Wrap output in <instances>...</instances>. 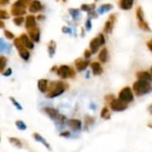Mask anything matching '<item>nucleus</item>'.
<instances>
[{"mask_svg": "<svg viewBox=\"0 0 152 152\" xmlns=\"http://www.w3.org/2000/svg\"><path fill=\"white\" fill-rule=\"evenodd\" d=\"M67 85L61 81H53L51 82L49 85L48 94L46 95V98L53 99L60 95H61L67 89Z\"/></svg>", "mask_w": 152, "mask_h": 152, "instance_id": "nucleus-1", "label": "nucleus"}, {"mask_svg": "<svg viewBox=\"0 0 152 152\" xmlns=\"http://www.w3.org/2000/svg\"><path fill=\"white\" fill-rule=\"evenodd\" d=\"M133 90L137 96H143L152 92V85L151 82L138 79L133 84Z\"/></svg>", "mask_w": 152, "mask_h": 152, "instance_id": "nucleus-2", "label": "nucleus"}, {"mask_svg": "<svg viewBox=\"0 0 152 152\" xmlns=\"http://www.w3.org/2000/svg\"><path fill=\"white\" fill-rule=\"evenodd\" d=\"M57 75L62 78V79H67V78H72L75 77V71L72 68H70L68 65H61L57 69L56 71Z\"/></svg>", "mask_w": 152, "mask_h": 152, "instance_id": "nucleus-3", "label": "nucleus"}, {"mask_svg": "<svg viewBox=\"0 0 152 152\" xmlns=\"http://www.w3.org/2000/svg\"><path fill=\"white\" fill-rule=\"evenodd\" d=\"M118 99L127 104L132 102L134 99V95L132 89L129 86L124 87L118 94Z\"/></svg>", "mask_w": 152, "mask_h": 152, "instance_id": "nucleus-4", "label": "nucleus"}, {"mask_svg": "<svg viewBox=\"0 0 152 152\" xmlns=\"http://www.w3.org/2000/svg\"><path fill=\"white\" fill-rule=\"evenodd\" d=\"M110 107L115 112H122V111H125L127 109L128 104L122 102L119 99H113L110 102Z\"/></svg>", "mask_w": 152, "mask_h": 152, "instance_id": "nucleus-5", "label": "nucleus"}, {"mask_svg": "<svg viewBox=\"0 0 152 152\" xmlns=\"http://www.w3.org/2000/svg\"><path fill=\"white\" fill-rule=\"evenodd\" d=\"M25 7L26 5L24 4H22L20 0L15 2L12 6V15H15V16H21L23 14L26 13V11H25Z\"/></svg>", "mask_w": 152, "mask_h": 152, "instance_id": "nucleus-6", "label": "nucleus"}, {"mask_svg": "<svg viewBox=\"0 0 152 152\" xmlns=\"http://www.w3.org/2000/svg\"><path fill=\"white\" fill-rule=\"evenodd\" d=\"M43 111L54 122H56L58 120V118H60V116L61 115L58 110L54 109V108H51V107H45L43 109Z\"/></svg>", "mask_w": 152, "mask_h": 152, "instance_id": "nucleus-7", "label": "nucleus"}, {"mask_svg": "<svg viewBox=\"0 0 152 152\" xmlns=\"http://www.w3.org/2000/svg\"><path fill=\"white\" fill-rule=\"evenodd\" d=\"M32 137H33V139H34L36 142L41 143L47 151H53V149H52L50 143H49V142H47L40 134H38V133H33V134H32Z\"/></svg>", "mask_w": 152, "mask_h": 152, "instance_id": "nucleus-8", "label": "nucleus"}, {"mask_svg": "<svg viewBox=\"0 0 152 152\" xmlns=\"http://www.w3.org/2000/svg\"><path fill=\"white\" fill-rule=\"evenodd\" d=\"M67 124L69 126V128L71 130H73L74 132H77V131H80L82 129V122L79 119H77V118L69 119Z\"/></svg>", "mask_w": 152, "mask_h": 152, "instance_id": "nucleus-9", "label": "nucleus"}, {"mask_svg": "<svg viewBox=\"0 0 152 152\" xmlns=\"http://www.w3.org/2000/svg\"><path fill=\"white\" fill-rule=\"evenodd\" d=\"M75 65H76V68H77V70L79 71V72H82L84 70H86L89 65V61L88 60H82V59H77L75 62Z\"/></svg>", "mask_w": 152, "mask_h": 152, "instance_id": "nucleus-10", "label": "nucleus"}, {"mask_svg": "<svg viewBox=\"0 0 152 152\" xmlns=\"http://www.w3.org/2000/svg\"><path fill=\"white\" fill-rule=\"evenodd\" d=\"M37 88L38 90L42 93L45 94L48 91L49 89V82L45 78H41L37 81Z\"/></svg>", "mask_w": 152, "mask_h": 152, "instance_id": "nucleus-11", "label": "nucleus"}, {"mask_svg": "<svg viewBox=\"0 0 152 152\" xmlns=\"http://www.w3.org/2000/svg\"><path fill=\"white\" fill-rule=\"evenodd\" d=\"M28 31L29 37H31V39L34 42H38L39 41V39H40V31H39V28L37 26L30 28V29H28Z\"/></svg>", "mask_w": 152, "mask_h": 152, "instance_id": "nucleus-12", "label": "nucleus"}, {"mask_svg": "<svg viewBox=\"0 0 152 152\" xmlns=\"http://www.w3.org/2000/svg\"><path fill=\"white\" fill-rule=\"evenodd\" d=\"M91 69H92L93 74L95 76L102 75L103 72V69H102V65L100 64V62H97V61H94L91 63Z\"/></svg>", "mask_w": 152, "mask_h": 152, "instance_id": "nucleus-13", "label": "nucleus"}, {"mask_svg": "<svg viewBox=\"0 0 152 152\" xmlns=\"http://www.w3.org/2000/svg\"><path fill=\"white\" fill-rule=\"evenodd\" d=\"M101 45H101V43H100V40H99V38H98V37H95V38H94V39H92L91 42H90V51L92 52V53H93V54H94V53H96L98 52L99 47H100Z\"/></svg>", "mask_w": 152, "mask_h": 152, "instance_id": "nucleus-14", "label": "nucleus"}, {"mask_svg": "<svg viewBox=\"0 0 152 152\" xmlns=\"http://www.w3.org/2000/svg\"><path fill=\"white\" fill-rule=\"evenodd\" d=\"M136 77L140 80H145V81H152V74L150 71H140L136 74Z\"/></svg>", "mask_w": 152, "mask_h": 152, "instance_id": "nucleus-15", "label": "nucleus"}, {"mask_svg": "<svg viewBox=\"0 0 152 152\" xmlns=\"http://www.w3.org/2000/svg\"><path fill=\"white\" fill-rule=\"evenodd\" d=\"M20 38L21 42L23 43V45H25L26 48H28V49H33V48H34V44H33V42L31 41L30 38H28V37L26 34H22V35L20 37Z\"/></svg>", "mask_w": 152, "mask_h": 152, "instance_id": "nucleus-16", "label": "nucleus"}, {"mask_svg": "<svg viewBox=\"0 0 152 152\" xmlns=\"http://www.w3.org/2000/svg\"><path fill=\"white\" fill-rule=\"evenodd\" d=\"M8 142H10L11 145H12L13 147L17 148V149H23V143L22 142L16 137H8Z\"/></svg>", "mask_w": 152, "mask_h": 152, "instance_id": "nucleus-17", "label": "nucleus"}, {"mask_svg": "<svg viewBox=\"0 0 152 152\" xmlns=\"http://www.w3.org/2000/svg\"><path fill=\"white\" fill-rule=\"evenodd\" d=\"M41 9H42V4H41V3H40L39 1H37V0H34V1L30 4L29 8H28V10H29L30 12H39Z\"/></svg>", "mask_w": 152, "mask_h": 152, "instance_id": "nucleus-18", "label": "nucleus"}, {"mask_svg": "<svg viewBox=\"0 0 152 152\" xmlns=\"http://www.w3.org/2000/svg\"><path fill=\"white\" fill-rule=\"evenodd\" d=\"M37 26V23H36V18L35 16L33 15H28L26 19V28L27 30L34 28Z\"/></svg>", "mask_w": 152, "mask_h": 152, "instance_id": "nucleus-19", "label": "nucleus"}, {"mask_svg": "<svg viewBox=\"0 0 152 152\" xmlns=\"http://www.w3.org/2000/svg\"><path fill=\"white\" fill-rule=\"evenodd\" d=\"M134 4V0H120V8L123 10H129Z\"/></svg>", "mask_w": 152, "mask_h": 152, "instance_id": "nucleus-20", "label": "nucleus"}, {"mask_svg": "<svg viewBox=\"0 0 152 152\" xmlns=\"http://www.w3.org/2000/svg\"><path fill=\"white\" fill-rule=\"evenodd\" d=\"M108 55H109V53H108L107 48H103V49H102V51L100 52L99 56H98V59L100 60L101 62L105 63V62H107V61H108Z\"/></svg>", "mask_w": 152, "mask_h": 152, "instance_id": "nucleus-21", "label": "nucleus"}, {"mask_svg": "<svg viewBox=\"0 0 152 152\" xmlns=\"http://www.w3.org/2000/svg\"><path fill=\"white\" fill-rule=\"evenodd\" d=\"M55 52H56V43L53 40H52L48 44V53L50 58H53L54 56Z\"/></svg>", "mask_w": 152, "mask_h": 152, "instance_id": "nucleus-22", "label": "nucleus"}, {"mask_svg": "<svg viewBox=\"0 0 152 152\" xmlns=\"http://www.w3.org/2000/svg\"><path fill=\"white\" fill-rule=\"evenodd\" d=\"M14 45H15V47H16V49L18 50L19 53H21V52L27 50V49H25L26 47H25V45H23V43L21 42V40H20V37L14 39Z\"/></svg>", "mask_w": 152, "mask_h": 152, "instance_id": "nucleus-23", "label": "nucleus"}, {"mask_svg": "<svg viewBox=\"0 0 152 152\" xmlns=\"http://www.w3.org/2000/svg\"><path fill=\"white\" fill-rule=\"evenodd\" d=\"M113 27H114V20H111V17H110V19L105 23L104 31H105L107 34H110V33L112 32Z\"/></svg>", "mask_w": 152, "mask_h": 152, "instance_id": "nucleus-24", "label": "nucleus"}, {"mask_svg": "<svg viewBox=\"0 0 152 152\" xmlns=\"http://www.w3.org/2000/svg\"><path fill=\"white\" fill-rule=\"evenodd\" d=\"M101 118L102 119H105V120H109L110 119V117H111V114L109 110V109L107 107H103L102 111H101Z\"/></svg>", "mask_w": 152, "mask_h": 152, "instance_id": "nucleus-25", "label": "nucleus"}, {"mask_svg": "<svg viewBox=\"0 0 152 152\" xmlns=\"http://www.w3.org/2000/svg\"><path fill=\"white\" fill-rule=\"evenodd\" d=\"M112 5L110 4H102V6H100V8L98 9V13L99 14H103L106 12H109L112 9Z\"/></svg>", "mask_w": 152, "mask_h": 152, "instance_id": "nucleus-26", "label": "nucleus"}, {"mask_svg": "<svg viewBox=\"0 0 152 152\" xmlns=\"http://www.w3.org/2000/svg\"><path fill=\"white\" fill-rule=\"evenodd\" d=\"M69 14L71 15V17L73 18L74 20H77L78 19H80L81 13L78 11V9H69Z\"/></svg>", "mask_w": 152, "mask_h": 152, "instance_id": "nucleus-27", "label": "nucleus"}, {"mask_svg": "<svg viewBox=\"0 0 152 152\" xmlns=\"http://www.w3.org/2000/svg\"><path fill=\"white\" fill-rule=\"evenodd\" d=\"M9 100H10V102H12V104L15 107V109L17 110H19V111H21L22 110H23V107H22V105L14 98V97H9Z\"/></svg>", "mask_w": 152, "mask_h": 152, "instance_id": "nucleus-28", "label": "nucleus"}, {"mask_svg": "<svg viewBox=\"0 0 152 152\" xmlns=\"http://www.w3.org/2000/svg\"><path fill=\"white\" fill-rule=\"evenodd\" d=\"M15 126H16L17 129L20 130V131H25V130H27V128H28L26 123H25L24 121H22V120H16V121H15Z\"/></svg>", "mask_w": 152, "mask_h": 152, "instance_id": "nucleus-29", "label": "nucleus"}, {"mask_svg": "<svg viewBox=\"0 0 152 152\" xmlns=\"http://www.w3.org/2000/svg\"><path fill=\"white\" fill-rule=\"evenodd\" d=\"M6 63H7V59L4 56H1L0 57V71H1V73H3L4 71Z\"/></svg>", "mask_w": 152, "mask_h": 152, "instance_id": "nucleus-30", "label": "nucleus"}, {"mask_svg": "<svg viewBox=\"0 0 152 152\" xmlns=\"http://www.w3.org/2000/svg\"><path fill=\"white\" fill-rule=\"evenodd\" d=\"M136 15H137V19L139 20V22H144V18H143V12L142 10V8H138L137 12H136Z\"/></svg>", "mask_w": 152, "mask_h": 152, "instance_id": "nucleus-31", "label": "nucleus"}, {"mask_svg": "<svg viewBox=\"0 0 152 152\" xmlns=\"http://www.w3.org/2000/svg\"><path fill=\"white\" fill-rule=\"evenodd\" d=\"M19 54L20 56V58L23 59L24 61H28L29 59V57H30V53H29V52L28 50H25V51H23L21 53H19Z\"/></svg>", "mask_w": 152, "mask_h": 152, "instance_id": "nucleus-32", "label": "nucleus"}, {"mask_svg": "<svg viewBox=\"0 0 152 152\" xmlns=\"http://www.w3.org/2000/svg\"><path fill=\"white\" fill-rule=\"evenodd\" d=\"M94 4H82L81 9L83 11H86V12H91L92 10H94Z\"/></svg>", "mask_w": 152, "mask_h": 152, "instance_id": "nucleus-33", "label": "nucleus"}, {"mask_svg": "<svg viewBox=\"0 0 152 152\" xmlns=\"http://www.w3.org/2000/svg\"><path fill=\"white\" fill-rule=\"evenodd\" d=\"M7 45H8V44H6V43L4 41L3 38L0 39V52H1V53H4V51H6Z\"/></svg>", "mask_w": 152, "mask_h": 152, "instance_id": "nucleus-34", "label": "nucleus"}, {"mask_svg": "<svg viewBox=\"0 0 152 152\" xmlns=\"http://www.w3.org/2000/svg\"><path fill=\"white\" fill-rule=\"evenodd\" d=\"M23 20H24V19H23L21 16H19V17L14 18L13 22H14V24H15V25H17V26H20V25L22 24Z\"/></svg>", "mask_w": 152, "mask_h": 152, "instance_id": "nucleus-35", "label": "nucleus"}, {"mask_svg": "<svg viewBox=\"0 0 152 152\" xmlns=\"http://www.w3.org/2000/svg\"><path fill=\"white\" fill-rule=\"evenodd\" d=\"M8 18H9V15L7 14V12L4 10H1L0 11V19L4 20V19H8Z\"/></svg>", "mask_w": 152, "mask_h": 152, "instance_id": "nucleus-36", "label": "nucleus"}, {"mask_svg": "<svg viewBox=\"0 0 152 152\" xmlns=\"http://www.w3.org/2000/svg\"><path fill=\"white\" fill-rule=\"evenodd\" d=\"M12 69H11V68H8L7 69H5V70L2 73V75H3L4 77H10V76L12 75Z\"/></svg>", "mask_w": 152, "mask_h": 152, "instance_id": "nucleus-37", "label": "nucleus"}, {"mask_svg": "<svg viewBox=\"0 0 152 152\" xmlns=\"http://www.w3.org/2000/svg\"><path fill=\"white\" fill-rule=\"evenodd\" d=\"M71 135L69 131H62L61 133H60V136L64 137V138H69Z\"/></svg>", "mask_w": 152, "mask_h": 152, "instance_id": "nucleus-38", "label": "nucleus"}, {"mask_svg": "<svg viewBox=\"0 0 152 152\" xmlns=\"http://www.w3.org/2000/svg\"><path fill=\"white\" fill-rule=\"evenodd\" d=\"M4 35L8 39H13V37H14V35L12 32H10L9 30H4Z\"/></svg>", "mask_w": 152, "mask_h": 152, "instance_id": "nucleus-39", "label": "nucleus"}, {"mask_svg": "<svg viewBox=\"0 0 152 152\" xmlns=\"http://www.w3.org/2000/svg\"><path fill=\"white\" fill-rule=\"evenodd\" d=\"M98 38H99V40H100L101 45H103L105 44V38H104V36H103L102 34H99Z\"/></svg>", "mask_w": 152, "mask_h": 152, "instance_id": "nucleus-40", "label": "nucleus"}, {"mask_svg": "<svg viewBox=\"0 0 152 152\" xmlns=\"http://www.w3.org/2000/svg\"><path fill=\"white\" fill-rule=\"evenodd\" d=\"M93 123H94V118H91V117H89V116H87V117L86 118V124H87V125H92Z\"/></svg>", "mask_w": 152, "mask_h": 152, "instance_id": "nucleus-41", "label": "nucleus"}, {"mask_svg": "<svg viewBox=\"0 0 152 152\" xmlns=\"http://www.w3.org/2000/svg\"><path fill=\"white\" fill-rule=\"evenodd\" d=\"M86 28L87 30H90V29H91L92 24H91V20H90V19H88V20H86Z\"/></svg>", "mask_w": 152, "mask_h": 152, "instance_id": "nucleus-42", "label": "nucleus"}, {"mask_svg": "<svg viewBox=\"0 0 152 152\" xmlns=\"http://www.w3.org/2000/svg\"><path fill=\"white\" fill-rule=\"evenodd\" d=\"M84 54H85V58H86V59H89L93 53H92V52H91V51H89V50H86Z\"/></svg>", "mask_w": 152, "mask_h": 152, "instance_id": "nucleus-43", "label": "nucleus"}, {"mask_svg": "<svg viewBox=\"0 0 152 152\" xmlns=\"http://www.w3.org/2000/svg\"><path fill=\"white\" fill-rule=\"evenodd\" d=\"M62 32L72 34V28H66V27H64V28H62Z\"/></svg>", "mask_w": 152, "mask_h": 152, "instance_id": "nucleus-44", "label": "nucleus"}, {"mask_svg": "<svg viewBox=\"0 0 152 152\" xmlns=\"http://www.w3.org/2000/svg\"><path fill=\"white\" fill-rule=\"evenodd\" d=\"M105 99L109 102H110L113 99H115L114 97H113V95L112 94H110V95H107L106 97H105Z\"/></svg>", "mask_w": 152, "mask_h": 152, "instance_id": "nucleus-45", "label": "nucleus"}, {"mask_svg": "<svg viewBox=\"0 0 152 152\" xmlns=\"http://www.w3.org/2000/svg\"><path fill=\"white\" fill-rule=\"evenodd\" d=\"M147 46H148V48L152 52V39L149 40V41L147 42Z\"/></svg>", "mask_w": 152, "mask_h": 152, "instance_id": "nucleus-46", "label": "nucleus"}, {"mask_svg": "<svg viewBox=\"0 0 152 152\" xmlns=\"http://www.w3.org/2000/svg\"><path fill=\"white\" fill-rule=\"evenodd\" d=\"M22 4H24L25 5H28L30 2H31V0H20Z\"/></svg>", "mask_w": 152, "mask_h": 152, "instance_id": "nucleus-47", "label": "nucleus"}, {"mask_svg": "<svg viewBox=\"0 0 152 152\" xmlns=\"http://www.w3.org/2000/svg\"><path fill=\"white\" fill-rule=\"evenodd\" d=\"M9 3V0H0V4L1 5H4V4H6Z\"/></svg>", "mask_w": 152, "mask_h": 152, "instance_id": "nucleus-48", "label": "nucleus"}, {"mask_svg": "<svg viewBox=\"0 0 152 152\" xmlns=\"http://www.w3.org/2000/svg\"><path fill=\"white\" fill-rule=\"evenodd\" d=\"M149 110H150V111H151V113L152 114V104L150 106V108H149Z\"/></svg>", "mask_w": 152, "mask_h": 152, "instance_id": "nucleus-49", "label": "nucleus"}, {"mask_svg": "<svg viewBox=\"0 0 152 152\" xmlns=\"http://www.w3.org/2000/svg\"><path fill=\"white\" fill-rule=\"evenodd\" d=\"M88 77H89V72L86 73V78H88Z\"/></svg>", "mask_w": 152, "mask_h": 152, "instance_id": "nucleus-50", "label": "nucleus"}, {"mask_svg": "<svg viewBox=\"0 0 152 152\" xmlns=\"http://www.w3.org/2000/svg\"><path fill=\"white\" fill-rule=\"evenodd\" d=\"M150 72H151V74H152V67H151V70H150Z\"/></svg>", "mask_w": 152, "mask_h": 152, "instance_id": "nucleus-51", "label": "nucleus"}]
</instances>
